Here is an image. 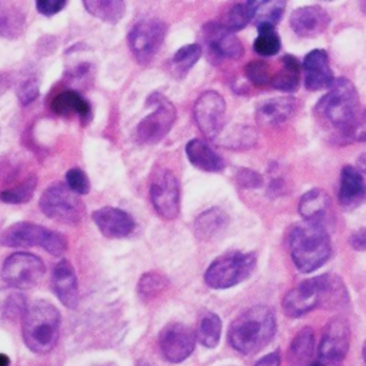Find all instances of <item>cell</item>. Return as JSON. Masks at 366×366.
I'll list each match as a JSON object with an SVG mask.
<instances>
[{"label": "cell", "mask_w": 366, "mask_h": 366, "mask_svg": "<svg viewBox=\"0 0 366 366\" xmlns=\"http://www.w3.org/2000/svg\"><path fill=\"white\" fill-rule=\"evenodd\" d=\"M315 114L323 124L335 129V139H339L340 143L365 140L359 94L349 79H335L327 93L317 102Z\"/></svg>", "instance_id": "cell-1"}, {"label": "cell", "mask_w": 366, "mask_h": 366, "mask_svg": "<svg viewBox=\"0 0 366 366\" xmlns=\"http://www.w3.org/2000/svg\"><path fill=\"white\" fill-rule=\"evenodd\" d=\"M346 300L347 293L340 277L325 273L306 279L290 289L282 300V307L286 316L299 317L319 306H342Z\"/></svg>", "instance_id": "cell-2"}, {"label": "cell", "mask_w": 366, "mask_h": 366, "mask_svg": "<svg viewBox=\"0 0 366 366\" xmlns=\"http://www.w3.org/2000/svg\"><path fill=\"white\" fill-rule=\"evenodd\" d=\"M276 333V316L269 306L256 305L244 309L232 322L227 340L242 355H253L263 349Z\"/></svg>", "instance_id": "cell-3"}, {"label": "cell", "mask_w": 366, "mask_h": 366, "mask_svg": "<svg viewBox=\"0 0 366 366\" xmlns=\"http://www.w3.org/2000/svg\"><path fill=\"white\" fill-rule=\"evenodd\" d=\"M287 246L296 269L302 273L317 270L332 256V243L327 229L307 222H302L290 229Z\"/></svg>", "instance_id": "cell-4"}, {"label": "cell", "mask_w": 366, "mask_h": 366, "mask_svg": "<svg viewBox=\"0 0 366 366\" xmlns=\"http://www.w3.org/2000/svg\"><path fill=\"white\" fill-rule=\"evenodd\" d=\"M60 320V312L50 302L29 303L21 315V335L26 346L37 355L51 352L59 340Z\"/></svg>", "instance_id": "cell-5"}, {"label": "cell", "mask_w": 366, "mask_h": 366, "mask_svg": "<svg viewBox=\"0 0 366 366\" xmlns=\"http://www.w3.org/2000/svg\"><path fill=\"white\" fill-rule=\"evenodd\" d=\"M4 247H41L53 256H60L67 249V239L54 230L31 222H17L0 233Z\"/></svg>", "instance_id": "cell-6"}, {"label": "cell", "mask_w": 366, "mask_h": 366, "mask_svg": "<svg viewBox=\"0 0 366 366\" xmlns=\"http://www.w3.org/2000/svg\"><path fill=\"white\" fill-rule=\"evenodd\" d=\"M256 254L239 250L216 257L204 272V283L210 289H227L246 280L256 267Z\"/></svg>", "instance_id": "cell-7"}, {"label": "cell", "mask_w": 366, "mask_h": 366, "mask_svg": "<svg viewBox=\"0 0 366 366\" xmlns=\"http://www.w3.org/2000/svg\"><path fill=\"white\" fill-rule=\"evenodd\" d=\"M146 106L152 109L136 127V140L143 144L159 143L173 127L176 120L174 104L162 93L153 92L146 99Z\"/></svg>", "instance_id": "cell-8"}, {"label": "cell", "mask_w": 366, "mask_h": 366, "mask_svg": "<svg viewBox=\"0 0 366 366\" xmlns=\"http://www.w3.org/2000/svg\"><path fill=\"white\" fill-rule=\"evenodd\" d=\"M40 210L56 222L64 224H77L86 213L80 196L73 193L64 183L56 182L44 189L39 200Z\"/></svg>", "instance_id": "cell-9"}, {"label": "cell", "mask_w": 366, "mask_h": 366, "mask_svg": "<svg viewBox=\"0 0 366 366\" xmlns=\"http://www.w3.org/2000/svg\"><path fill=\"white\" fill-rule=\"evenodd\" d=\"M3 282L16 290L31 289L39 285L46 273L43 260L29 252H16L10 254L1 266Z\"/></svg>", "instance_id": "cell-10"}, {"label": "cell", "mask_w": 366, "mask_h": 366, "mask_svg": "<svg viewBox=\"0 0 366 366\" xmlns=\"http://www.w3.org/2000/svg\"><path fill=\"white\" fill-rule=\"evenodd\" d=\"M166 23L156 17L142 19L134 23L127 40L134 59L140 64H147L156 56L166 37Z\"/></svg>", "instance_id": "cell-11"}, {"label": "cell", "mask_w": 366, "mask_h": 366, "mask_svg": "<svg viewBox=\"0 0 366 366\" xmlns=\"http://www.w3.org/2000/svg\"><path fill=\"white\" fill-rule=\"evenodd\" d=\"M350 343V329L345 317H333L325 326L317 349L320 366H342Z\"/></svg>", "instance_id": "cell-12"}, {"label": "cell", "mask_w": 366, "mask_h": 366, "mask_svg": "<svg viewBox=\"0 0 366 366\" xmlns=\"http://www.w3.org/2000/svg\"><path fill=\"white\" fill-rule=\"evenodd\" d=\"M226 102L216 90L203 92L193 106L194 122L202 134L209 140H217L224 129Z\"/></svg>", "instance_id": "cell-13"}, {"label": "cell", "mask_w": 366, "mask_h": 366, "mask_svg": "<svg viewBox=\"0 0 366 366\" xmlns=\"http://www.w3.org/2000/svg\"><path fill=\"white\" fill-rule=\"evenodd\" d=\"M149 196L160 217L166 220L177 217L180 212V183L172 170L160 169L154 173Z\"/></svg>", "instance_id": "cell-14"}, {"label": "cell", "mask_w": 366, "mask_h": 366, "mask_svg": "<svg viewBox=\"0 0 366 366\" xmlns=\"http://www.w3.org/2000/svg\"><path fill=\"white\" fill-rule=\"evenodd\" d=\"M196 336L183 323H169L159 335V347L163 357L170 363H180L194 350Z\"/></svg>", "instance_id": "cell-15"}, {"label": "cell", "mask_w": 366, "mask_h": 366, "mask_svg": "<svg viewBox=\"0 0 366 366\" xmlns=\"http://www.w3.org/2000/svg\"><path fill=\"white\" fill-rule=\"evenodd\" d=\"M203 40L212 54L220 59L237 60L244 53L243 44L237 36L224 29L219 21H207L203 26Z\"/></svg>", "instance_id": "cell-16"}, {"label": "cell", "mask_w": 366, "mask_h": 366, "mask_svg": "<svg viewBox=\"0 0 366 366\" xmlns=\"http://www.w3.org/2000/svg\"><path fill=\"white\" fill-rule=\"evenodd\" d=\"M92 219L99 232L109 239L127 237L136 227L134 219L126 210L104 206L92 213Z\"/></svg>", "instance_id": "cell-17"}, {"label": "cell", "mask_w": 366, "mask_h": 366, "mask_svg": "<svg viewBox=\"0 0 366 366\" xmlns=\"http://www.w3.org/2000/svg\"><path fill=\"white\" fill-rule=\"evenodd\" d=\"M292 30L300 37H316L322 34L329 23L330 17L327 11L316 4L297 7L292 11L289 19Z\"/></svg>", "instance_id": "cell-18"}, {"label": "cell", "mask_w": 366, "mask_h": 366, "mask_svg": "<svg viewBox=\"0 0 366 366\" xmlns=\"http://www.w3.org/2000/svg\"><path fill=\"white\" fill-rule=\"evenodd\" d=\"M302 66L305 73V86L310 92L327 89L335 81L333 71L329 63V56L322 49H315L309 51L305 56Z\"/></svg>", "instance_id": "cell-19"}, {"label": "cell", "mask_w": 366, "mask_h": 366, "mask_svg": "<svg viewBox=\"0 0 366 366\" xmlns=\"http://www.w3.org/2000/svg\"><path fill=\"white\" fill-rule=\"evenodd\" d=\"M332 206V199L327 192L323 189H312L300 197L297 209L303 222L326 227L333 216Z\"/></svg>", "instance_id": "cell-20"}, {"label": "cell", "mask_w": 366, "mask_h": 366, "mask_svg": "<svg viewBox=\"0 0 366 366\" xmlns=\"http://www.w3.org/2000/svg\"><path fill=\"white\" fill-rule=\"evenodd\" d=\"M51 289L60 303L69 309H74L79 303V285L71 263L61 259L56 263L51 273Z\"/></svg>", "instance_id": "cell-21"}, {"label": "cell", "mask_w": 366, "mask_h": 366, "mask_svg": "<svg viewBox=\"0 0 366 366\" xmlns=\"http://www.w3.org/2000/svg\"><path fill=\"white\" fill-rule=\"evenodd\" d=\"M297 109V100L292 96H279L263 100L256 107V122L260 126L274 127L293 117Z\"/></svg>", "instance_id": "cell-22"}, {"label": "cell", "mask_w": 366, "mask_h": 366, "mask_svg": "<svg viewBox=\"0 0 366 366\" xmlns=\"http://www.w3.org/2000/svg\"><path fill=\"white\" fill-rule=\"evenodd\" d=\"M339 203L346 210H353L359 207L366 196V186L363 172L355 166H345L340 172L339 182Z\"/></svg>", "instance_id": "cell-23"}, {"label": "cell", "mask_w": 366, "mask_h": 366, "mask_svg": "<svg viewBox=\"0 0 366 366\" xmlns=\"http://www.w3.org/2000/svg\"><path fill=\"white\" fill-rule=\"evenodd\" d=\"M186 156L192 166L202 172L217 173L224 169V159L204 140L193 139L186 144Z\"/></svg>", "instance_id": "cell-24"}, {"label": "cell", "mask_w": 366, "mask_h": 366, "mask_svg": "<svg viewBox=\"0 0 366 366\" xmlns=\"http://www.w3.org/2000/svg\"><path fill=\"white\" fill-rule=\"evenodd\" d=\"M229 224V214L217 207L213 206L203 213H200L193 223L194 236L200 240H212L219 236Z\"/></svg>", "instance_id": "cell-25"}, {"label": "cell", "mask_w": 366, "mask_h": 366, "mask_svg": "<svg viewBox=\"0 0 366 366\" xmlns=\"http://www.w3.org/2000/svg\"><path fill=\"white\" fill-rule=\"evenodd\" d=\"M50 107L59 116L76 114L81 120H87L92 114L90 103L80 93L71 89L57 93L53 97Z\"/></svg>", "instance_id": "cell-26"}, {"label": "cell", "mask_w": 366, "mask_h": 366, "mask_svg": "<svg viewBox=\"0 0 366 366\" xmlns=\"http://www.w3.org/2000/svg\"><path fill=\"white\" fill-rule=\"evenodd\" d=\"M300 64L299 60L292 54H285L280 60V69L272 76L270 84L276 90L295 92L299 87Z\"/></svg>", "instance_id": "cell-27"}, {"label": "cell", "mask_w": 366, "mask_h": 366, "mask_svg": "<svg viewBox=\"0 0 366 366\" xmlns=\"http://www.w3.org/2000/svg\"><path fill=\"white\" fill-rule=\"evenodd\" d=\"M315 336L312 327H303L292 340L289 349V365L290 366H309L313 353Z\"/></svg>", "instance_id": "cell-28"}, {"label": "cell", "mask_w": 366, "mask_h": 366, "mask_svg": "<svg viewBox=\"0 0 366 366\" xmlns=\"http://www.w3.org/2000/svg\"><path fill=\"white\" fill-rule=\"evenodd\" d=\"M24 27V13L14 4L0 3V36L7 39H16L21 36Z\"/></svg>", "instance_id": "cell-29"}, {"label": "cell", "mask_w": 366, "mask_h": 366, "mask_svg": "<svg viewBox=\"0 0 366 366\" xmlns=\"http://www.w3.org/2000/svg\"><path fill=\"white\" fill-rule=\"evenodd\" d=\"M83 6L92 16L110 24L119 23L126 11V4L120 0H86Z\"/></svg>", "instance_id": "cell-30"}, {"label": "cell", "mask_w": 366, "mask_h": 366, "mask_svg": "<svg viewBox=\"0 0 366 366\" xmlns=\"http://www.w3.org/2000/svg\"><path fill=\"white\" fill-rule=\"evenodd\" d=\"M202 56V46L196 43L182 46L170 60V73L176 79H183Z\"/></svg>", "instance_id": "cell-31"}, {"label": "cell", "mask_w": 366, "mask_h": 366, "mask_svg": "<svg viewBox=\"0 0 366 366\" xmlns=\"http://www.w3.org/2000/svg\"><path fill=\"white\" fill-rule=\"evenodd\" d=\"M254 6H256V1L236 3L229 9V11L224 14L223 20L219 23L229 31L236 33V31L244 29L252 21Z\"/></svg>", "instance_id": "cell-32"}, {"label": "cell", "mask_w": 366, "mask_h": 366, "mask_svg": "<svg viewBox=\"0 0 366 366\" xmlns=\"http://www.w3.org/2000/svg\"><path fill=\"white\" fill-rule=\"evenodd\" d=\"M222 332V320L220 317L213 312H204L200 319L196 329V337L197 340L206 346V347H214L219 343Z\"/></svg>", "instance_id": "cell-33"}, {"label": "cell", "mask_w": 366, "mask_h": 366, "mask_svg": "<svg viewBox=\"0 0 366 366\" xmlns=\"http://www.w3.org/2000/svg\"><path fill=\"white\" fill-rule=\"evenodd\" d=\"M285 9H286V1L283 0L256 1L252 21L257 27H262V26L274 27L280 21Z\"/></svg>", "instance_id": "cell-34"}, {"label": "cell", "mask_w": 366, "mask_h": 366, "mask_svg": "<svg viewBox=\"0 0 366 366\" xmlns=\"http://www.w3.org/2000/svg\"><path fill=\"white\" fill-rule=\"evenodd\" d=\"M36 186H37L36 174H29L21 182H19L16 186L1 190L0 200L3 203H9V204L27 203L33 197Z\"/></svg>", "instance_id": "cell-35"}, {"label": "cell", "mask_w": 366, "mask_h": 366, "mask_svg": "<svg viewBox=\"0 0 366 366\" xmlns=\"http://www.w3.org/2000/svg\"><path fill=\"white\" fill-rule=\"evenodd\" d=\"M257 31L259 34L253 43L254 51L262 57H270L277 54L282 46V41L276 31V27L262 26V27H257Z\"/></svg>", "instance_id": "cell-36"}, {"label": "cell", "mask_w": 366, "mask_h": 366, "mask_svg": "<svg viewBox=\"0 0 366 366\" xmlns=\"http://www.w3.org/2000/svg\"><path fill=\"white\" fill-rule=\"evenodd\" d=\"M244 76L252 84L257 87H264L272 81L270 66L263 60H253L247 63L244 66Z\"/></svg>", "instance_id": "cell-37"}, {"label": "cell", "mask_w": 366, "mask_h": 366, "mask_svg": "<svg viewBox=\"0 0 366 366\" xmlns=\"http://www.w3.org/2000/svg\"><path fill=\"white\" fill-rule=\"evenodd\" d=\"M167 286V279L159 273H144L139 283V293L143 299L154 297L162 289Z\"/></svg>", "instance_id": "cell-38"}, {"label": "cell", "mask_w": 366, "mask_h": 366, "mask_svg": "<svg viewBox=\"0 0 366 366\" xmlns=\"http://www.w3.org/2000/svg\"><path fill=\"white\" fill-rule=\"evenodd\" d=\"M26 306L24 296L19 292H6L4 296H0V310L9 317L23 315Z\"/></svg>", "instance_id": "cell-39"}, {"label": "cell", "mask_w": 366, "mask_h": 366, "mask_svg": "<svg viewBox=\"0 0 366 366\" xmlns=\"http://www.w3.org/2000/svg\"><path fill=\"white\" fill-rule=\"evenodd\" d=\"M66 186L76 194L81 196V194H87L90 190V182L87 174L79 169V167H73L70 170H67L66 173Z\"/></svg>", "instance_id": "cell-40"}, {"label": "cell", "mask_w": 366, "mask_h": 366, "mask_svg": "<svg viewBox=\"0 0 366 366\" xmlns=\"http://www.w3.org/2000/svg\"><path fill=\"white\" fill-rule=\"evenodd\" d=\"M39 96V81L36 77L24 79L17 87V99L21 106L30 104Z\"/></svg>", "instance_id": "cell-41"}, {"label": "cell", "mask_w": 366, "mask_h": 366, "mask_svg": "<svg viewBox=\"0 0 366 366\" xmlns=\"http://www.w3.org/2000/svg\"><path fill=\"white\" fill-rule=\"evenodd\" d=\"M236 182L240 187L246 189H257L263 186V177L250 169H239L236 173Z\"/></svg>", "instance_id": "cell-42"}, {"label": "cell", "mask_w": 366, "mask_h": 366, "mask_svg": "<svg viewBox=\"0 0 366 366\" xmlns=\"http://www.w3.org/2000/svg\"><path fill=\"white\" fill-rule=\"evenodd\" d=\"M64 0H37L36 9L43 16H54L66 7Z\"/></svg>", "instance_id": "cell-43"}, {"label": "cell", "mask_w": 366, "mask_h": 366, "mask_svg": "<svg viewBox=\"0 0 366 366\" xmlns=\"http://www.w3.org/2000/svg\"><path fill=\"white\" fill-rule=\"evenodd\" d=\"M349 243L353 249L363 252L365 250V244H366V236H365V229H359L357 232L352 233V236L349 237Z\"/></svg>", "instance_id": "cell-44"}, {"label": "cell", "mask_w": 366, "mask_h": 366, "mask_svg": "<svg viewBox=\"0 0 366 366\" xmlns=\"http://www.w3.org/2000/svg\"><path fill=\"white\" fill-rule=\"evenodd\" d=\"M279 365H280V353L279 350H276L259 359L254 366H279Z\"/></svg>", "instance_id": "cell-45"}, {"label": "cell", "mask_w": 366, "mask_h": 366, "mask_svg": "<svg viewBox=\"0 0 366 366\" xmlns=\"http://www.w3.org/2000/svg\"><path fill=\"white\" fill-rule=\"evenodd\" d=\"M10 365V359L7 355L0 353V366H9Z\"/></svg>", "instance_id": "cell-46"}, {"label": "cell", "mask_w": 366, "mask_h": 366, "mask_svg": "<svg viewBox=\"0 0 366 366\" xmlns=\"http://www.w3.org/2000/svg\"><path fill=\"white\" fill-rule=\"evenodd\" d=\"M309 366H320V363H317V362L315 360V362H312Z\"/></svg>", "instance_id": "cell-47"}]
</instances>
